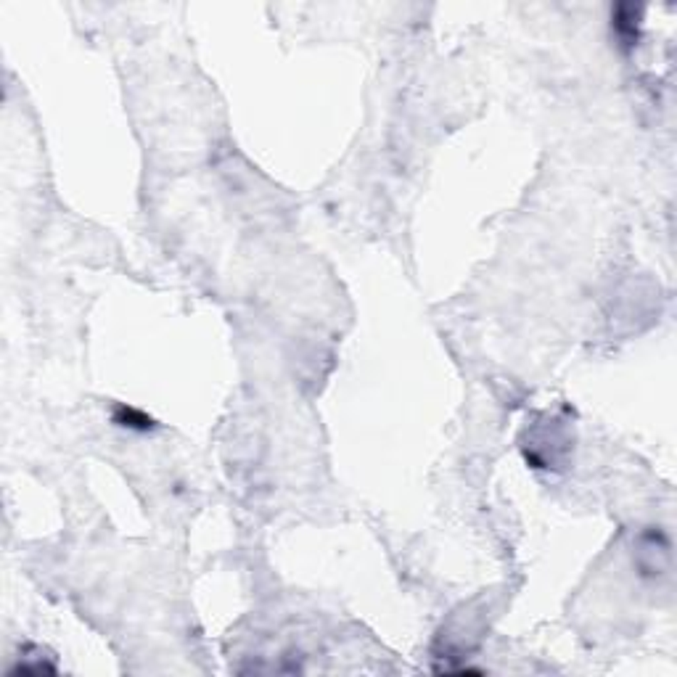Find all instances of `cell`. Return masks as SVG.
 Instances as JSON below:
<instances>
[{"label":"cell","mask_w":677,"mask_h":677,"mask_svg":"<svg viewBox=\"0 0 677 677\" xmlns=\"http://www.w3.org/2000/svg\"><path fill=\"white\" fill-rule=\"evenodd\" d=\"M114 424L127 426V429H140V431H146V429L154 426V421H151L149 416H143V413H138V410H132V408H117V413H114Z\"/></svg>","instance_id":"obj_1"}]
</instances>
